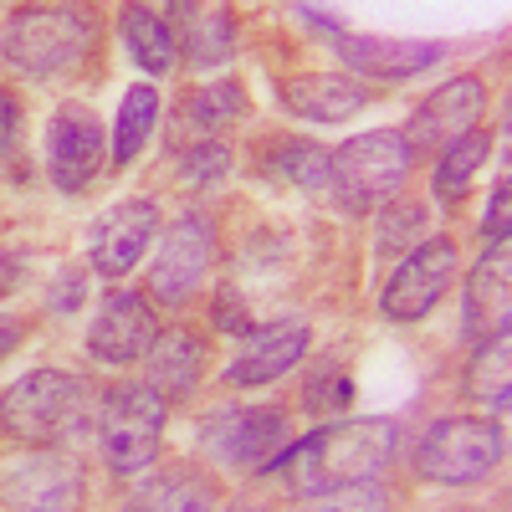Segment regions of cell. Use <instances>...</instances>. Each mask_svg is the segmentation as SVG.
Instances as JSON below:
<instances>
[{"label":"cell","instance_id":"1","mask_svg":"<svg viewBox=\"0 0 512 512\" xmlns=\"http://www.w3.org/2000/svg\"><path fill=\"white\" fill-rule=\"evenodd\" d=\"M395 456V425L390 420H328L323 431H308L303 441H292L272 472L292 497H323L333 487L374 482Z\"/></svg>","mask_w":512,"mask_h":512},{"label":"cell","instance_id":"35","mask_svg":"<svg viewBox=\"0 0 512 512\" xmlns=\"http://www.w3.org/2000/svg\"><path fill=\"white\" fill-rule=\"evenodd\" d=\"M16 349H21V323L0 313V364H6V359H11Z\"/></svg>","mask_w":512,"mask_h":512},{"label":"cell","instance_id":"13","mask_svg":"<svg viewBox=\"0 0 512 512\" xmlns=\"http://www.w3.org/2000/svg\"><path fill=\"white\" fill-rule=\"evenodd\" d=\"M482 108H487L482 77H451L446 88H436L431 98L415 108L405 144H410V149H415V144H436V149H446V144H456V139L472 134V123L482 118Z\"/></svg>","mask_w":512,"mask_h":512},{"label":"cell","instance_id":"32","mask_svg":"<svg viewBox=\"0 0 512 512\" xmlns=\"http://www.w3.org/2000/svg\"><path fill=\"white\" fill-rule=\"evenodd\" d=\"M82 297H88V272H82V267H67V272L52 282V313L82 308Z\"/></svg>","mask_w":512,"mask_h":512},{"label":"cell","instance_id":"4","mask_svg":"<svg viewBox=\"0 0 512 512\" xmlns=\"http://www.w3.org/2000/svg\"><path fill=\"white\" fill-rule=\"evenodd\" d=\"M93 41V11L77 6H21L6 21L0 52L21 77H52L67 62H77Z\"/></svg>","mask_w":512,"mask_h":512},{"label":"cell","instance_id":"9","mask_svg":"<svg viewBox=\"0 0 512 512\" xmlns=\"http://www.w3.org/2000/svg\"><path fill=\"white\" fill-rule=\"evenodd\" d=\"M159 344V318L144 292H108L88 328V354L98 364H139Z\"/></svg>","mask_w":512,"mask_h":512},{"label":"cell","instance_id":"7","mask_svg":"<svg viewBox=\"0 0 512 512\" xmlns=\"http://www.w3.org/2000/svg\"><path fill=\"white\" fill-rule=\"evenodd\" d=\"M287 446H292V420L277 405L216 410L210 420H200V451L216 466H231V472H262Z\"/></svg>","mask_w":512,"mask_h":512},{"label":"cell","instance_id":"26","mask_svg":"<svg viewBox=\"0 0 512 512\" xmlns=\"http://www.w3.org/2000/svg\"><path fill=\"white\" fill-rule=\"evenodd\" d=\"M487 154H492V139H487V134H466V139L446 144V154H441V164H436V195H441L446 205L461 200L466 185H472V175L487 164Z\"/></svg>","mask_w":512,"mask_h":512},{"label":"cell","instance_id":"20","mask_svg":"<svg viewBox=\"0 0 512 512\" xmlns=\"http://www.w3.org/2000/svg\"><path fill=\"white\" fill-rule=\"evenodd\" d=\"M118 36L128 57H134L144 72H169L180 57V41H175V21L169 11H154V6H123L118 11Z\"/></svg>","mask_w":512,"mask_h":512},{"label":"cell","instance_id":"3","mask_svg":"<svg viewBox=\"0 0 512 512\" xmlns=\"http://www.w3.org/2000/svg\"><path fill=\"white\" fill-rule=\"evenodd\" d=\"M415 149L405 144L400 128H374V134H359L349 144H338L328 154V190L344 210H369L384 205L410 175Z\"/></svg>","mask_w":512,"mask_h":512},{"label":"cell","instance_id":"17","mask_svg":"<svg viewBox=\"0 0 512 512\" xmlns=\"http://www.w3.org/2000/svg\"><path fill=\"white\" fill-rule=\"evenodd\" d=\"M282 108L297 113V118H308V123H344L354 118L369 93H364V82L344 77V72H303V77H287L282 82Z\"/></svg>","mask_w":512,"mask_h":512},{"label":"cell","instance_id":"6","mask_svg":"<svg viewBox=\"0 0 512 512\" xmlns=\"http://www.w3.org/2000/svg\"><path fill=\"white\" fill-rule=\"evenodd\" d=\"M507 441L497 420H477V415H451L436 420L431 431L420 436L415 451V472L425 482H446V487H472L482 477L497 472Z\"/></svg>","mask_w":512,"mask_h":512},{"label":"cell","instance_id":"2","mask_svg":"<svg viewBox=\"0 0 512 512\" xmlns=\"http://www.w3.org/2000/svg\"><path fill=\"white\" fill-rule=\"evenodd\" d=\"M93 384L62 369H31L0 395V425L31 446H57L77 431H88Z\"/></svg>","mask_w":512,"mask_h":512},{"label":"cell","instance_id":"19","mask_svg":"<svg viewBox=\"0 0 512 512\" xmlns=\"http://www.w3.org/2000/svg\"><path fill=\"white\" fill-rule=\"evenodd\" d=\"M175 16H185L180 21V47H185L190 67L216 72V67L231 62V52H236V21H231V11H221V6H175Z\"/></svg>","mask_w":512,"mask_h":512},{"label":"cell","instance_id":"29","mask_svg":"<svg viewBox=\"0 0 512 512\" xmlns=\"http://www.w3.org/2000/svg\"><path fill=\"white\" fill-rule=\"evenodd\" d=\"M231 169V149L221 139H200L180 154V185H216Z\"/></svg>","mask_w":512,"mask_h":512},{"label":"cell","instance_id":"23","mask_svg":"<svg viewBox=\"0 0 512 512\" xmlns=\"http://www.w3.org/2000/svg\"><path fill=\"white\" fill-rule=\"evenodd\" d=\"M262 175L272 185H297V190H323L328 185V149H318L313 139H272Z\"/></svg>","mask_w":512,"mask_h":512},{"label":"cell","instance_id":"28","mask_svg":"<svg viewBox=\"0 0 512 512\" xmlns=\"http://www.w3.org/2000/svg\"><path fill=\"white\" fill-rule=\"evenodd\" d=\"M303 512H390V492L379 482H354V487H333L323 497H308Z\"/></svg>","mask_w":512,"mask_h":512},{"label":"cell","instance_id":"27","mask_svg":"<svg viewBox=\"0 0 512 512\" xmlns=\"http://www.w3.org/2000/svg\"><path fill=\"white\" fill-rule=\"evenodd\" d=\"M241 108H246V93L236 88V82H210V88L185 98V118L195 128H221V123L241 118Z\"/></svg>","mask_w":512,"mask_h":512},{"label":"cell","instance_id":"14","mask_svg":"<svg viewBox=\"0 0 512 512\" xmlns=\"http://www.w3.org/2000/svg\"><path fill=\"white\" fill-rule=\"evenodd\" d=\"M154 226H159V210L149 200L113 205L108 216L98 221V231H93V267L103 277H128L144 262V251L154 241Z\"/></svg>","mask_w":512,"mask_h":512},{"label":"cell","instance_id":"34","mask_svg":"<svg viewBox=\"0 0 512 512\" xmlns=\"http://www.w3.org/2000/svg\"><path fill=\"white\" fill-rule=\"evenodd\" d=\"M21 139V103L11 93H0V154H11Z\"/></svg>","mask_w":512,"mask_h":512},{"label":"cell","instance_id":"24","mask_svg":"<svg viewBox=\"0 0 512 512\" xmlns=\"http://www.w3.org/2000/svg\"><path fill=\"white\" fill-rule=\"evenodd\" d=\"M154 123H159V93L149 88V82H139V88H128L123 103H118V123H113V164H134L139 149L149 144L154 134Z\"/></svg>","mask_w":512,"mask_h":512},{"label":"cell","instance_id":"21","mask_svg":"<svg viewBox=\"0 0 512 512\" xmlns=\"http://www.w3.org/2000/svg\"><path fill=\"white\" fill-rule=\"evenodd\" d=\"M200 364H205V349H200V338H195L190 328L159 333V344L149 349V390H159V395H185V390H195Z\"/></svg>","mask_w":512,"mask_h":512},{"label":"cell","instance_id":"30","mask_svg":"<svg viewBox=\"0 0 512 512\" xmlns=\"http://www.w3.org/2000/svg\"><path fill=\"white\" fill-rule=\"evenodd\" d=\"M425 226V205L420 200H395L390 210L379 216V231H374V246L379 251H405Z\"/></svg>","mask_w":512,"mask_h":512},{"label":"cell","instance_id":"8","mask_svg":"<svg viewBox=\"0 0 512 512\" xmlns=\"http://www.w3.org/2000/svg\"><path fill=\"white\" fill-rule=\"evenodd\" d=\"M451 277H456V241H446V236L420 241L415 251H405V262L395 267V277L384 282V297H379L384 318H395V323L425 318L446 297Z\"/></svg>","mask_w":512,"mask_h":512},{"label":"cell","instance_id":"12","mask_svg":"<svg viewBox=\"0 0 512 512\" xmlns=\"http://www.w3.org/2000/svg\"><path fill=\"white\" fill-rule=\"evenodd\" d=\"M77 497H82V472L57 451L16 461L0 477V502H11L16 512H72Z\"/></svg>","mask_w":512,"mask_h":512},{"label":"cell","instance_id":"11","mask_svg":"<svg viewBox=\"0 0 512 512\" xmlns=\"http://www.w3.org/2000/svg\"><path fill=\"white\" fill-rule=\"evenodd\" d=\"M210 251H216L210 221H205V216H180L175 226L164 231L159 251H154V267H149V287H154V297H164V303H180V297L205 277Z\"/></svg>","mask_w":512,"mask_h":512},{"label":"cell","instance_id":"31","mask_svg":"<svg viewBox=\"0 0 512 512\" xmlns=\"http://www.w3.org/2000/svg\"><path fill=\"white\" fill-rule=\"evenodd\" d=\"M354 400V379L338 369V374H318L313 379V390H308V410H318V415H338Z\"/></svg>","mask_w":512,"mask_h":512},{"label":"cell","instance_id":"22","mask_svg":"<svg viewBox=\"0 0 512 512\" xmlns=\"http://www.w3.org/2000/svg\"><path fill=\"white\" fill-rule=\"evenodd\" d=\"M123 512H216V487L190 472H159L123 502Z\"/></svg>","mask_w":512,"mask_h":512},{"label":"cell","instance_id":"33","mask_svg":"<svg viewBox=\"0 0 512 512\" xmlns=\"http://www.w3.org/2000/svg\"><path fill=\"white\" fill-rule=\"evenodd\" d=\"M507 231H512V190H507V180H502L497 195H492V205H487L482 236H487V246H492V241H507Z\"/></svg>","mask_w":512,"mask_h":512},{"label":"cell","instance_id":"16","mask_svg":"<svg viewBox=\"0 0 512 512\" xmlns=\"http://www.w3.org/2000/svg\"><path fill=\"white\" fill-rule=\"evenodd\" d=\"M303 354H308V323L292 318V323H272V328H251L241 354H236V364L226 369V379L256 390V384L282 379Z\"/></svg>","mask_w":512,"mask_h":512},{"label":"cell","instance_id":"15","mask_svg":"<svg viewBox=\"0 0 512 512\" xmlns=\"http://www.w3.org/2000/svg\"><path fill=\"white\" fill-rule=\"evenodd\" d=\"M507 308H512V251L507 241H492L466 277V333L482 338V344L507 333Z\"/></svg>","mask_w":512,"mask_h":512},{"label":"cell","instance_id":"25","mask_svg":"<svg viewBox=\"0 0 512 512\" xmlns=\"http://www.w3.org/2000/svg\"><path fill=\"white\" fill-rule=\"evenodd\" d=\"M466 395H472L477 405H507V390H512V354H507V333L487 338V344H477L472 364H466Z\"/></svg>","mask_w":512,"mask_h":512},{"label":"cell","instance_id":"5","mask_svg":"<svg viewBox=\"0 0 512 512\" xmlns=\"http://www.w3.org/2000/svg\"><path fill=\"white\" fill-rule=\"evenodd\" d=\"M164 395L149 384H118L98 405V441L118 477H139L159 461V436H164Z\"/></svg>","mask_w":512,"mask_h":512},{"label":"cell","instance_id":"10","mask_svg":"<svg viewBox=\"0 0 512 512\" xmlns=\"http://www.w3.org/2000/svg\"><path fill=\"white\" fill-rule=\"evenodd\" d=\"M47 169H52V185L67 195L93 185V175L103 169V123L93 108H82V103L57 108L47 128Z\"/></svg>","mask_w":512,"mask_h":512},{"label":"cell","instance_id":"18","mask_svg":"<svg viewBox=\"0 0 512 512\" xmlns=\"http://www.w3.org/2000/svg\"><path fill=\"white\" fill-rule=\"evenodd\" d=\"M338 57L369 77H415L446 57L441 41H405V36H338Z\"/></svg>","mask_w":512,"mask_h":512}]
</instances>
